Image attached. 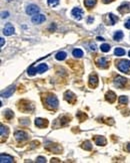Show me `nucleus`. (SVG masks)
Here are the masks:
<instances>
[{
    "label": "nucleus",
    "instance_id": "1",
    "mask_svg": "<svg viewBox=\"0 0 130 163\" xmlns=\"http://www.w3.org/2000/svg\"><path fill=\"white\" fill-rule=\"evenodd\" d=\"M46 105L50 109H56L58 107V100L56 98V96L54 95H50L46 98Z\"/></svg>",
    "mask_w": 130,
    "mask_h": 163
},
{
    "label": "nucleus",
    "instance_id": "2",
    "mask_svg": "<svg viewBox=\"0 0 130 163\" xmlns=\"http://www.w3.org/2000/svg\"><path fill=\"white\" fill-rule=\"evenodd\" d=\"M118 68L120 72L122 73H128L130 68V62L127 60H123V61H120L118 63Z\"/></svg>",
    "mask_w": 130,
    "mask_h": 163
},
{
    "label": "nucleus",
    "instance_id": "3",
    "mask_svg": "<svg viewBox=\"0 0 130 163\" xmlns=\"http://www.w3.org/2000/svg\"><path fill=\"white\" fill-rule=\"evenodd\" d=\"M39 7L37 6V5H35V4H30V5H28L27 6V8H26V13L28 14V15H35V14H37L38 12H39Z\"/></svg>",
    "mask_w": 130,
    "mask_h": 163
},
{
    "label": "nucleus",
    "instance_id": "4",
    "mask_svg": "<svg viewBox=\"0 0 130 163\" xmlns=\"http://www.w3.org/2000/svg\"><path fill=\"white\" fill-rule=\"evenodd\" d=\"M71 15H72V17H73L74 19H76V20H80V19L82 18V15H83V11H82V9H80V8L75 7V8H73V9H72V11H71Z\"/></svg>",
    "mask_w": 130,
    "mask_h": 163
},
{
    "label": "nucleus",
    "instance_id": "5",
    "mask_svg": "<svg viewBox=\"0 0 130 163\" xmlns=\"http://www.w3.org/2000/svg\"><path fill=\"white\" fill-rule=\"evenodd\" d=\"M15 138L18 141H24L28 139V134L25 133L24 131H17L15 132Z\"/></svg>",
    "mask_w": 130,
    "mask_h": 163
},
{
    "label": "nucleus",
    "instance_id": "6",
    "mask_svg": "<svg viewBox=\"0 0 130 163\" xmlns=\"http://www.w3.org/2000/svg\"><path fill=\"white\" fill-rule=\"evenodd\" d=\"M3 33H4L5 35H7V36L13 34V33H14V27H13V25H12L11 23H7V24L4 26V28H3Z\"/></svg>",
    "mask_w": 130,
    "mask_h": 163
},
{
    "label": "nucleus",
    "instance_id": "7",
    "mask_svg": "<svg viewBox=\"0 0 130 163\" xmlns=\"http://www.w3.org/2000/svg\"><path fill=\"white\" fill-rule=\"evenodd\" d=\"M125 83H126V79L122 78V77H119V76H117V78L114 80V85L117 86L118 88H123Z\"/></svg>",
    "mask_w": 130,
    "mask_h": 163
},
{
    "label": "nucleus",
    "instance_id": "8",
    "mask_svg": "<svg viewBox=\"0 0 130 163\" xmlns=\"http://www.w3.org/2000/svg\"><path fill=\"white\" fill-rule=\"evenodd\" d=\"M45 19H46L45 15H43V14H37V15H34L32 17V22L36 23V24H40V23L44 22Z\"/></svg>",
    "mask_w": 130,
    "mask_h": 163
},
{
    "label": "nucleus",
    "instance_id": "9",
    "mask_svg": "<svg viewBox=\"0 0 130 163\" xmlns=\"http://www.w3.org/2000/svg\"><path fill=\"white\" fill-rule=\"evenodd\" d=\"M14 90H15V86H11V87H9L7 90H5L4 92H2V93H1V96H2V97H6V98H8V97L12 96V94H13Z\"/></svg>",
    "mask_w": 130,
    "mask_h": 163
},
{
    "label": "nucleus",
    "instance_id": "10",
    "mask_svg": "<svg viewBox=\"0 0 130 163\" xmlns=\"http://www.w3.org/2000/svg\"><path fill=\"white\" fill-rule=\"evenodd\" d=\"M35 125L39 128H43V127H46L48 125V122L47 120H44V119H41V118H37L35 120Z\"/></svg>",
    "mask_w": 130,
    "mask_h": 163
},
{
    "label": "nucleus",
    "instance_id": "11",
    "mask_svg": "<svg viewBox=\"0 0 130 163\" xmlns=\"http://www.w3.org/2000/svg\"><path fill=\"white\" fill-rule=\"evenodd\" d=\"M0 161L1 163L4 162H13V157L7 155V154H1L0 156Z\"/></svg>",
    "mask_w": 130,
    "mask_h": 163
},
{
    "label": "nucleus",
    "instance_id": "12",
    "mask_svg": "<svg viewBox=\"0 0 130 163\" xmlns=\"http://www.w3.org/2000/svg\"><path fill=\"white\" fill-rule=\"evenodd\" d=\"M106 100L109 102V103H114V101L116 100V95L115 93L112 91H109L107 94H106Z\"/></svg>",
    "mask_w": 130,
    "mask_h": 163
},
{
    "label": "nucleus",
    "instance_id": "13",
    "mask_svg": "<svg viewBox=\"0 0 130 163\" xmlns=\"http://www.w3.org/2000/svg\"><path fill=\"white\" fill-rule=\"evenodd\" d=\"M98 84V78L96 75H91L89 78V85L91 87H96Z\"/></svg>",
    "mask_w": 130,
    "mask_h": 163
},
{
    "label": "nucleus",
    "instance_id": "14",
    "mask_svg": "<svg viewBox=\"0 0 130 163\" xmlns=\"http://www.w3.org/2000/svg\"><path fill=\"white\" fill-rule=\"evenodd\" d=\"M75 96L71 93V92H66L65 93V100L69 103H74L75 102Z\"/></svg>",
    "mask_w": 130,
    "mask_h": 163
},
{
    "label": "nucleus",
    "instance_id": "15",
    "mask_svg": "<svg viewBox=\"0 0 130 163\" xmlns=\"http://www.w3.org/2000/svg\"><path fill=\"white\" fill-rule=\"evenodd\" d=\"M97 65L98 66H101V67H106L108 65V62H107L106 59L101 57V59H99L97 61Z\"/></svg>",
    "mask_w": 130,
    "mask_h": 163
},
{
    "label": "nucleus",
    "instance_id": "16",
    "mask_svg": "<svg viewBox=\"0 0 130 163\" xmlns=\"http://www.w3.org/2000/svg\"><path fill=\"white\" fill-rule=\"evenodd\" d=\"M95 143L97 145H105L106 144V140L104 137H101V136H98L95 138Z\"/></svg>",
    "mask_w": 130,
    "mask_h": 163
},
{
    "label": "nucleus",
    "instance_id": "17",
    "mask_svg": "<svg viewBox=\"0 0 130 163\" xmlns=\"http://www.w3.org/2000/svg\"><path fill=\"white\" fill-rule=\"evenodd\" d=\"M55 57H56V60H58V61H63V60H65V57H66V52H64V51H59V52L56 53Z\"/></svg>",
    "mask_w": 130,
    "mask_h": 163
},
{
    "label": "nucleus",
    "instance_id": "18",
    "mask_svg": "<svg viewBox=\"0 0 130 163\" xmlns=\"http://www.w3.org/2000/svg\"><path fill=\"white\" fill-rule=\"evenodd\" d=\"M47 68H48L47 65H45V64H41V65H39L38 66H37V72H38V73H40V74H42V73H44L45 71H47Z\"/></svg>",
    "mask_w": 130,
    "mask_h": 163
},
{
    "label": "nucleus",
    "instance_id": "19",
    "mask_svg": "<svg viewBox=\"0 0 130 163\" xmlns=\"http://www.w3.org/2000/svg\"><path fill=\"white\" fill-rule=\"evenodd\" d=\"M114 39L115 40H117V41H119V40H121L122 38H123V32L122 31H120V30H118V31H116V32L114 33Z\"/></svg>",
    "mask_w": 130,
    "mask_h": 163
},
{
    "label": "nucleus",
    "instance_id": "20",
    "mask_svg": "<svg viewBox=\"0 0 130 163\" xmlns=\"http://www.w3.org/2000/svg\"><path fill=\"white\" fill-rule=\"evenodd\" d=\"M72 54L75 56V57H81L83 55V51L80 49H76L72 51Z\"/></svg>",
    "mask_w": 130,
    "mask_h": 163
},
{
    "label": "nucleus",
    "instance_id": "21",
    "mask_svg": "<svg viewBox=\"0 0 130 163\" xmlns=\"http://www.w3.org/2000/svg\"><path fill=\"white\" fill-rule=\"evenodd\" d=\"M114 53H115V55H117V56H122V55L125 54V50L123 49L117 48V49H115V50H114Z\"/></svg>",
    "mask_w": 130,
    "mask_h": 163
},
{
    "label": "nucleus",
    "instance_id": "22",
    "mask_svg": "<svg viewBox=\"0 0 130 163\" xmlns=\"http://www.w3.org/2000/svg\"><path fill=\"white\" fill-rule=\"evenodd\" d=\"M8 136V128L7 127H4L3 125H1V137H7Z\"/></svg>",
    "mask_w": 130,
    "mask_h": 163
},
{
    "label": "nucleus",
    "instance_id": "23",
    "mask_svg": "<svg viewBox=\"0 0 130 163\" xmlns=\"http://www.w3.org/2000/svg\"><path fill=\"white\" fill-rule=\"evenodd\" d=\"M95 4H96V0H85V5H86L88 8L93 7Z\"/></svg>",
    "mask_w": 130,
    "mask_h": 163
},
{
    "label": "nucleus",
    "instance_id": "24",
    "mask_svg": "<svg viewBox=\"0 0 130 163\" xmlns=\"http://www.w3.org/2000/svg\"><path fill=\"white\" fill-rule=\"evenodd\" d=\"M108 18H109V23H110L111 25L115 24V22L117 21V17L114 16L112 13H109V14H108Z\"/></svg>",
    "mask_w": 130,
    "mask_h": 163
},
{
    "label": "nucleus",
    "instance_id": "25",
    "mask_svg": "<svg viewBox=\"0 0 130 163\" xmlns=\"http://www.w3.org/2000/svg\"><path fill=\"white\" fill-rule=\"evenodd\" d=\"M100 49H101V51H103V52H107V51L110 50V45L107 44V43H103V44H101Z\"/></svg>",
    "mask_w": 130,
    "mask_h": 163
},
{
    "label": "nucleus",
    "instance_id": "26",
    "mask_svg": "<svg viewBox=\"0 0 130 163\" xmlns=\"http://www.w3.org/2000/svg\"><path fill=\"white\" fill-rule=\"evenodd\" d=\"M4 115H5V118H6V119H8V120L12 119V118H13V116H14L13 112H12L11 110H6V111H5V113H4Z\"/></svg>",
    "mask_w": 130,
    "mask_h": 163
},
{
    "label": "nucleus",
    "instance_id": "27",
    "mask_svg": "<svg viewBox=\"0 0 130 163\" xmlns=\"http://www.w3.org/2000/svg\"><path fill=\"white\" fill-rule=\"evenodd\" d=\"M47 3H48L49 6L54 7V6H56V5L59 4V0H47Z\"/></svg>",
    "mask_w": 130,
    "mask_h": 163
},
{
    "label": "nucleus",
    "instance_id": "28",
    "mask_svg": "<svg viewBox=\"0 0 130 163\" xmlns=\"http://www.w3.org/2000/svg\"><path fill=\"white\" fill-rule=\"evenodd\" d=\"M36 72H37V67L31 66V67L28 68V75H29V76H34V75L36 74Z\"/></svg>",
    "mask_w": 130,
    "mask_h": 163
},
{
    "label": "nucleus",
    "instance_id": "29",
    "mask_svg": "<svg viewBox=\"0 0 130 163\" xmlns=\"http://www.w3.org/2000/svg\"><path fill=\"white\" fill-rule=\"evenodd\" d=\"M128 102V98L126 96H121L119 97V103L120 104H126Z\"/></svg>",
    "mask_w": 130,
    "mask_h": 163
},
{
    "label": "nucleus",
    "instance_id": "30",
    "mask_svg": "<svg viewBox=\"0 0 130 163\" xmlns=\"http://www.w3.org/2000/svg\"><path fill=\"white\" fill-rule=\"evenodd\" d=\"M83 148L85 149V150H91V144H90V142L89 141H86V142H84V145H83Z\"/></svg>",
    "mask_w": 130,
    "mask_h": 163
},
{
    "label": "nucleus",
    "instance_id": "31",
    "mask_svg": "<svg viewBox=\"0 0 130 163\" xmlns=\"http://www.w3.org/2000/svg\"><path fill=\"white\" fill-rule=\"evenodd\" d=\"M124 26H125L126 28L130 29V18H129V19H127V20L125 21V23H124Z\"/></svg>",
    "mask_w": 130,
    "mask_h": 163
},
{
    "label": "nucleus",
    "instance_id": "32",
    "mask_svg": "<svg viewBox=\"0 0 130 163\" xmlns=\"http://www.w3.org/2000/svg\"><path fill=\"white\" fill-rule=\"evenodd\" d=\"M37 162H46V158L45 157H38L37 158Z\"/></svg>",
    "mask_w": 130,
    "mask_h": 163
},
{
    "label": "nucleus",
    "instance_id": "33",
    "mask_svg": "<svg viewBox=\"0 0 130 163\" xmlns=\"http://www.w3.org/2000/svg\"><path fill=\"white\" fill-rule=\"evenodd\" d=\"M8 14H9L8 12H4V11H2V12H1V17H2V18H6V17H8Z\"/></svg>",
    "mask_w": 130,
    "mask_h": 163
},
{
    "label": "nucleus",
    "instance_id": "34",
    "mask_svg": "<svg viewBox=\"0 0 130 163\" xmlns=\"http://www.w3.org/2000/svg\"><path fill=\"white\" fill-rule=\"evenodd\" d=\"M90 49H92V50H95L96 49V45L93 43V44H90Z\"/></svg>",
    "mask_w": 130,
    "mask_h": 163
},
{
    "label": "nucleus",
    "instance_id": "35",
    "mask_svg": "<svg viewBox=\"0 0 130 163\" xmlns=\"http://www.w3.org/2000/svg\"><path fill=\"white\" fill-rule=\"evenodd\" d=\"M0 39H1V46H3V45H4V39H3L2 37H1Z\"/></svg>",
    "mask_w": 130,
    "mask_h": 163
},
{
    "label": "nucleus",
    "instance_id": "36",
    "mask_svg": "<svg viewBox=\"0 0 130 163\" xmlns=\"http://www.w3.org/2000/svg\"><path fill=\"white\" fill-rule=\"evenodd\" d=\"M111 1H112V0H103L104 3H108V2H111Z\"/></svg>",
    "mask_w": 130,
    "mask_h": 163
},
{
    "label": "nucleus",
    "instance_id": "37",
    "mask_svg": "<svg viewBox=\"0 0 130 163\" xmlns=\"http://www.w3.org/2000/svg\"><path fill=\"white\" fill-rule=\"evenodd\" d=\"M97 39L98 40H104V38H103V37H99V36L97 37Z\"/></svg>",
    "mask_w": 130,
    "mask_h": 163
},
{
    "label": "nucleus",
    "instance_id": "38",
    "mask_svg": "<svg viewBox=\"0 0 130 163\" xmlns=\"http://www.w3.org/2000/svg\"><path fill=\"white\" fill-rule=\"evenodd\" d=\"M92 20H93V18H91V17H90V18H88V22H89V23H90Z\"/></svg>",
    "mask_w": 130,
    "mask_h": 163
},
{
    "label": "nucleus",
    "instance_id": "39",
    "mask_svg": "<svg viewBox=\"0 0 130 163\" xmlns=\"http://www.w3.org/2000/svg\"><path fill=\"white\" fill-rule=\"evenodd\" d=\"M127 150L130 152V144H128V146H127Z\"/></svg>",
    "mask_w": 130,
    "mask_h": 163
},
{
    "label": "nucleus",
    "instance_id": "40",
    "mask_svg": "<svg viewBox=\"0 0 130 163\" xmlns=\"http://www.w3.org/2000/svg\"><path fill=\"white\" fill-rule=\"evenodd\" d=\"M128 54H129V56H130V50H129V52H128Z\"/></svg>",
    "mask_w": 130,
    "mask_h": 163
},
{
    "label": "nucleus",
    "instance_id": "41",
    "mask_svg": "<svg viewBox=\"0 0 130 163\" xmlns=\"http://www.w3.org/2000/svg\"><path fill=\"white\" fill-rule=\"evenodd\" d=\"M9 1H10V0H9Z\"/></svg>",
    "mask_w": 130,
    "mask_h": 163
}]
</instances>
